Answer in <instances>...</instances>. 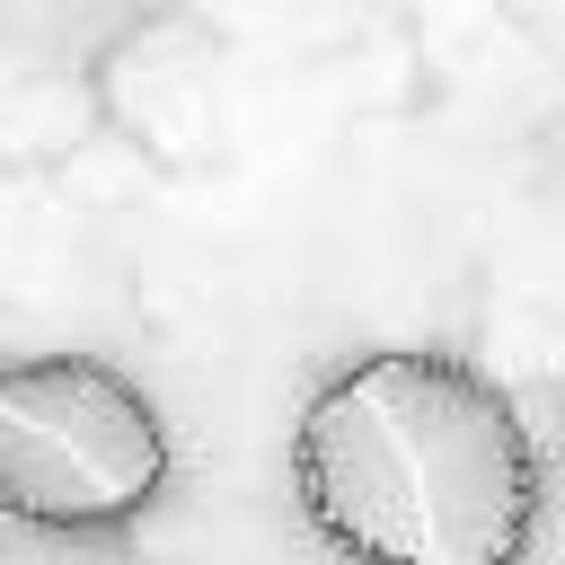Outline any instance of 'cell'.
Returning <instances> with one entry per match:
<instances>
[{"mask_svg": "<svg viewBox=\"0 0 565 565\" xmlns=\"http://www.w3.org/2000/svg\"><path fill=\"white\" fill-rule=\"evenodd\" d=\"M291 503L344 565H521L547 521V450L477 362L380 344L300 406Z\"/></svg>", "mask_w": 565, "mask_h": 565, "instance_id": "obj_1", "label": "cell"}, {"mask_svg": "<svg viewBox=\"0 0 565 565\" xmlns=\"http://www.w3.org/2000/svg\"><path fill=\"white\" fill-rule=\"evenodd\" d=\"M168 424L97 353H35L0 371V512L26 530H124L168 486Z\"/></svg>", "mask_w": 565, "mask_h": 565, "instance_id": "obj_2", "label": "cell"}]
</instances>
